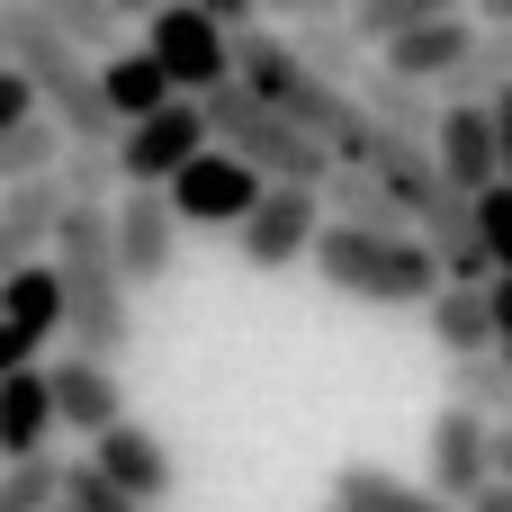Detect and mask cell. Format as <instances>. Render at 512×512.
<instances>
[{
  "instance_id": "cell-24",
  "label": "cell",
  "mask_w": 512,
  "mask_h": 512,
  "mask_svg": "<svg viewBox=\"0 0 512 512\" xmlns=\"http://www.w3.org/2000/svg\"><path fill=\"white\" fill-rule=\"evenodd\" d=\"M423 324H432L441 360H486V351H495V324H486V288H441V297L423 306Z\"/></svg>"
},
{
  "instance_id": "cell-28",
  "label": "cell",
  "mask_w": 512,
  "mask_h": 512,
  "mask_svg": "<svg viewBox=\"0 0 512 512\" xmlns=\"http://www.w3.org/2000/svg\"><path fill=\"white\" fill-rule=\"evenodd\" d=\"M54 153H63V135H54L45 117L9 126V135H0V189H27V180H54Z\"/></svg>"
},
{
  "instance_id": "cell-5",
  "label": "cell",
  "mask_w": 512,
  "mask_h": 512,
  "mask_svg": "<svg viewBox=\"0 0 512 512\" xmlns=\"http://www.w3.org/2000/svg\"><path fill=\"white\" fill-rule=\"evenodd\" d=\"M198 153H207V117L198 99H171L144 126H117V189H171Z\"/></svg>"
},
{
  "instance_id": "cell-13",
  "label": "cell",
  "mask_w": 512,
  "mask_h": 512,
  "mask_svg": "<svg viewBox=\"0 0 512 512\" xmlns=\"http://www.w3.org/2000/svg\"><path fill=\"white\" fill-rule=\"evenodd\" d=\"M468 36H477V27H468V9H441V18H423L414 36H396V45L378 54V72H387V81H405V90H432V99H441V81L459 72Z\"/></svg>"
},
{
  "instance_id": "cell-31",
  "label": "cell",
  "mask_w": 512,
  "mask_h": 512,
  "mask_svg": "<svg viewBox=\"0 0 512 512\" xmlns=\"http://www.w3.org/2000/svg\"><path fill=\"white\" fill-rule=\"evenodd\" d=\"M468 216H477V234H486V261H495V279H512V189H477L468 198Z\"/></svg>"
},
{
  "instance_id": "cell-8",
  "label": "cell",
  "mask_w": 512,
  "mask_h": 512,
  "mask_svg": "<svg viewBox=\"0 0 512 512\" xmlns=\"http://www.w3.org/2000/svg\"><path fill=\"white\" fill-rule=\"evenodd\" d=\"M108 261H117L126 297L171 279V261H180V225H171L162 189H117V207H108Z\"/></svg>"
},
{
  "instance_id": "cell-4",
  "label": "cell",
  "mask_w": 512,
  "mask_h": 512,
  "mask_svg": "<svg viewBox=\"0 0 512 512\" xmlns=\"http://www.w3.org/2000/svg\"><path fill=\"white\" fill-rule=\"evenodd\" d=\"M135 54L171 81V99H207V90H225V81H234V54H225V36L207 27V9H198V0H162V9L144 18Z\"/></svg>"
},
{
  "instance_id": "cell-17",
  "label": "cell",
  "mask_w": 512,
  "mask_h": 512,
  "mask_svg": "<svg viewBox=\"0 0 512 512\" xmlns=\"http://www.w3.org/2000/svg\"><path fill=\"white\" fill-rule=\"evenodd\" d=\"M36 18H45L81 63H108V54L135 45V9H126V0H36Z\"/></svg>"
},
{
  "instance_id": "cell-33",
  "label": "cell",
  "mask_w": 512,
  "mask_h": 512,
  "mask_svg": "<svg viewBox=\"0 0 512 512\" xmlns=\"http://www.w3.org/2000/svg\"><path fill=\"white\" fill-rule=\"evenodd\" d=\"M27 117H36L27 81H18V72H0V135H9V126H27Z\"/></svg>"
},
{
  "instance_id": "cell-29",
  "label": "cell",
  "mask_w": 512,
  "mask_h": 512,
  "mask_svg": "<svg viewBox=\"0 0 512 512\" xmlns=\"http://www.w3.org/2000/svg\"><path fill=\"white\" fill-rule=\"evenodd\" d=\"M54 486H63V459L0 468V512H54Z\"/></svg>"
},
{
  "instance_id": "cell-36",
  "label": "cell",
  "mask_w": 512,
  "mask_h": 512,
  "mask_svg": "<svg viewBox=\"0 0 512 512\" xmlns=\"http://www.w3.org/2000/svg\"><path fill=\"white\" fill-rule=\"evenodd\" d=\"M495 477L512 486V432H495Z\"/></svg>"
},
{
  "instance_id": "cell-20",
  "label": "cell",
  "mask_w": 512,
  "mask_h": 512,
  "mask_svg": "<svg viewBox=\"0 0 512 512\" xmlns=\"http://www.w3.org/2000/svg\"><path fill=\"white\" fill-rule=\"evenodd\" d=\"M90 81H99V108H108V126H144L153 108H171V81L126 45V54H108V63H90Z\"/></svg>"
},
{
  "instance_id": "cell-30",
  "label": "cell",
  "mask_w": 512,
  "mask_h": 512,
  "mask_svg": "<svg viewBox=\"0 0 512 512\" xmlns=\"http://www.w3.org/2000/svg\"><path fill=\"white\" fill-rule=\"evenodd\" d=\"M54 504H63V512H144V504H126V495H117V486H108L90 459H63V486H54Z\"/></svg>"
},
{
  "instance_id": "cell-37",
  "label": "cell",
  "mask_w": 512,
  "mask_h": 512,
  "mask_svg": "<svg viewBox=\"0 0 512 512\" xmlns=\"http://www.w3.org/2000/svg\"><path fill=\"white\" fill-rule=\"evenodd\" d=\"M0 72H9V54H0Z\"/></svg>"
},
{
  "instance_id": "cell-1",
  "label": "cell",
  "mask_w": 512,
  "mask_h": 512,
  "mask_svg": "<svg viewBox=\"0 0 512 512\" xmlns=\"http://www.w3.org/2000/svg\"><path fill=\"white\" fill-rule=\"evenodd\" d=\"M45 270H54V288H63V333H72V351L99 360V369H117V360L135 351V297H126V279H117V261H108V207H63Z\"/></svg>"
},
{
  "instance_id": "cell-38",
  "label": "cell",
  "mask_w": 512,
  "mask_h": 512,
  "mask_svg": "<svg viewBox=\"0 0 512 512\" xmlns=\"http://www.w3.org/2000/svg\"><path fill=\"white\" fill-rule=\"evenodd\" d=\"M315 512H333V504H315Z\"/></svg>"
},
{
  "instance_id": "cell-39",
  "label": "cell",
  "mask_w": 512,
  "mask_h": 512,
  "mask_svg": "<svg viewBox=\"0 0 512 512\" xmlns=\"http://www.w3.org/2000/svg\"><path fill=\"white\" fill-rule=\"evenodd\" d=\"M54 512H63V504H54Z\"/></svg>"
},
{
  "instance_id": "cell-18",
  "label": "cell",
  "mask_w": 512,
  "mask_h": 512,
  "mask_svg": "<svg viewBox=\"0 0 512 512\" xmlns=\"http://www.w3.org/2000/svg\"><path fill=\"white\" fill-rule=\"evenodd\" d=\"M54 459V405H45V369L0 378V468Z\"/></svg>"
},
{
  "instance_id": "cell-16",
  "label": "cell",
  "mask_w": 512,
  "mask_h": 512,
  "mask_svg": "<svg viewBox=\"0 0 512 512\" xmlns=\"http://www.w3.org/2000/svg\"><path fill=\"white\" fill-rule=\"evenodd\" d=\"M54 216H63L54 180H27V189H0V279L36 270V261L54 252Z\"/></svg>"
},
{
  "instance_id": "cell-25",
  "label": "cell",
  "mask_w": 512,
  "mask_h": 512,
  "mask_svg": "<svg viewBox=\"0 0 512 512\" xmlns=\"http://www.w3.org/2000/svg\"><path fill=\"white\" fill-rule=\"evenodd\" d=\"M54 198L63 207H117V144H63L54 153Z\"/></svg>"
},
{
  "instance_id": "cell-3",
  "label": "cell",
  "mask_w": 512,
  "mask_h": 512,
  "mask_svg": "<svg viewBox=\"0 0 512 512\" xmlns=\"http://www.w3.org/2000/svg\"><path fill=\"white\" fill-rule=\"evenodd\" d=\"M306 261L324 270V288H342V297H360V306H432V297H441V270H432V252H423L414 234H351V225H324Z\"/></svg>"
},
{
  "instance_id": "cell-27",
  "label": "cell",
  "mask_w": 512,
  "mask_h": 512,
  "mask_svg": "<svg viewBox=\"0 0 512 512\" xmlns=\"http://www.w3.org/2000/svg\"><path fill=\"white\" fill-rule=\"evenodd\" d=\"M450 0H351L342 18H351V36H360V54H387L396 36H414L423 18H441Z\"/></svg>"
},
{
  "instance_id": "cell-14",
  "label": "cell",
  "mask_w": 512,
  "mask_h": 512,
  "mask_svg": "<svg viewBox=\"0 0 512 512\" xmlns=\"http://www.w3.org/2000/svg\"><path fill=\"white\" fill-rule=\"evenodd\" d=\"M432 171H441V198H477V189H495V126H486V108H450V99H441Z\"/></svg>"
},
{
  "instance_id": "cell-26",
  "label": "cell",
  "mask_w": 512,
  "mask_h": 512,
  "mask_svg": "<svg viewBox=\"0 0 512 512\" xmlns=\"http://www.w3.org/2000/svg\"><path fill=\"white\" fill-rule=\"evenodd\" d=\"M405 216H423L432 198H441V171H432V153H405V144H369V162H360Z\"/></svg>"
},
{
  "instance_id": "cell-19",
  "label": "cell",
  "mask_w": 512,
  "mask_h": 512,
  "mask_svg": "<svg viewBox=\"0 0 512 512\" xmlns=\"http://www.w3.org/2000/svg\"><path fill=\"white\" fill-rule=\"evenodd\" d=\"M315 207H324V225H351V234H414V216H405L369 171H324Z\"/></svg>"
},
{
  "instance_id": "cell-35",
  "label": "cell",
  "mask_w": 512,
  "mask_h": 512,
  "mask_svg": "<svg viewBox=\"0 0 512 512\" xmlns=\"http://www.w3.org/2000/svg\"><path fill=\"white\" fill-rule=\"evenodd\" d=\"M468 512H512V486H504V477H495L486 495H468Z\"/></svg>"
},
{
  "instance_id": "cell-11",
  "label": "cell",
  "mask_w": 512,
  "mask_h": 512,
  "mask_svg": "<svg viewBox=\"0 0 512 512\" xmlns=\"http://www.w3.org/2000/svg\"><path fill=\"white\" fill-rule=\"evenodd\" d=\"M36 369H45L54 432H81V441H99V432H117V423H126V387H117V369H99V360H81V351H63V360H36Z\"/></svg>"
},
{
  "instance_id": "cell-12",
  "label": "cell",
  "mask_w": 512,
  "mask_h": 512,
  "mask_svg": "<svg viewBox=\"0 0 512 512\" xmlns=\"http://www.w3.org/2000/svg\"><path fill=\"white\" fill-rule=\"evenodd\" d=\"M90 468L126 495V504H144V512H162V495L180 486V468H171V450H162V432H144L135 414L117 423V432H99L90 441Z\"/></svg>"
},
{
  "instance_id": "cell-9",
  "label": "cell",
  "mask_w": 512,
  "mask_h": 512,
  "mask_svg": "<svg viewBox=\"0 0 512 512\" xmlns=\"http://www.w3.org/2000/svg\"><path fill=\"white\" fill-rule=\"evenodd\" d=\"M315 234H324L315 189H261L252 216L234 225V252H243V270H297L315 252Z\"/></svg>"
},
{
  "instance_id": "cell-15",
  "label": "cell",
  "mask_w": 512,
  "mask_h": 512,
  "mask_svg": "<svg viewBox=\"0 0 512 512\" xmlns=\"http://www.w3.org/2000/svg\"><path fill=\"white\" fill-rule=\"evenodd\" d=\"M351 99H360V117H369V135H378V144L432 153V126H441V99H432V90H405V81L369 72V81H360Z\"/></svg>"
},
{
  "instance_id": "cell-2",
  "label": "cell",
  "mask_w": 512,
  "mask_h": 512,
  "mask_svg": "<svg viewBox=\"0 0 512 512\" xmlns=\"http://www.w3.org/2000/svg\"><path fill=\"white\" fill-rule=\"evenodd\" d=\"M198 117H207V144H216V153H234L261 189H324V171H333V162H324V144H306L288 117H270V108H261L252 90H234V81H225V90H207V99H198Z\"/></svg>"
},
{
  "instance_id": "cell-22",
  "label": "cell",
  "mask_w": 512,
  "mask_h": 512,
  "mask_svg": "<svg viewBox=\"0 0 512 512\" xmlns=\"http://www.w3.org/2000/svg\"><path fill=\"white\" fill-rule=\"evenodd\" d=\"M333 512H450V504H432L423 486H405L378 459H351V468H333Z\"/></svg>"
},
{
  "instance_id": "cell-21",
  "label": "cell",
  "mask_w": 512,
  "mask_h": 512,
  "mask_svg": "<svg viewBox=\"0 0 512 512\" xmlns=\"http://www.w3.org/2000/svg\"><path fill=\"white\" fill-rule=\"evenodd\" d=\"M0 324L27 342V351H45L54 333H63V288H54V270L36 261V270H18V279H0Z\"/></svg>"
},
{
  "instance_id": "cell-6",
  "label": "cell",
  "mask_w": 512,
  "mask_h": 512,
  "mask_svg": "<svg viewBox=\"0 0 512 512\" xmlns=\"http://www.w3.org/2000/svg\"><path fill=\"white\" fill-rule=\"evenodd\" d=\"M288 63L306 72V81H324V90H360L369 72H378V54H360V36H351V18H342V0H297L288 9Z\"/></svg>"
},
{
  "instance_id": "cell-34",
  "label": "cell",
  "mask_w": 512,
  "mask_h": 512,
  "mask_svg": "<svg viewBox=\"0 0 512 512\" xmlns=\"http://www.w3.org/2000/svg\"><path fill=\"white\" fill-rule=\"evenodd\" d=\"M18 369H36V351H27V342H18V333L0 324V378H18Z\"/></svg>"
},
{
  "instance_id": "cell-32",
  "label": "cell",
  "mask_w": 512,
  "mask_h": 512,
  "mask_svg": "<svg viewBox=\"0 0 512 512\" xmlns=\"http://www.w3.org/2000/svg\"><path fill=\"white\" fill-rule=\"evenodd\" d=\"M486 324H495V360L512 369V279H486Z\"/></svg>"
},
{
  "instance_id": "cell-10",
  "label": "cell",
  "mask_w": 512,
  "mask_h": 512,
  "mask_svg": "<svg viewBox=\"0 0 512 512\" xmlns=\"http://www.w3.org/2000/svg\"><path fill=\"white\" fill-rule=\"evenodd\" d=\"M495 486V432L477 423V414H459V405H441L432 414V477H423V495L450 512H468V495H486Z\"/></svg>"
},
{
  "instance_id": "cell-23",
  "label": "cell",
  "mask_w": 512,
  "mask_h": 512,
  "mask_svg": "<svg viewBox=\"0 0 512 512\" xmlns=\"http://www.w3.org/2000/svg\"><path fill=\"white\" fill-rule=\"evenodd\" d=\"M468 27H477V18H468ZM441 90H450V108H486L495 90H512V27H477L468 54H459V72H450Z\"/></svg>"
},
{
  "instance_id": "cell-7",
  "label": "cell",
  "mask_w": 512,
  "mask_h": 512,
  "mask_svg": "<svg viewBox=\"0 0 512 512\" xmlns=\"http://www.w3.org/2000/svg\"><path fill=\"white\" fill-rule=\"evenodd\" d=\"M252 198H261V180H252L234 153H216V144H207V153L162 189V207H171L180 234H234V225L252 216Z\"/></svg>"
}]
</instances>
